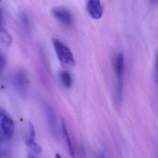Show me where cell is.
<instances>
[{
  "label": "cell",
  "instance_id": "cell-13",
  "mask_svg": "<svg viewBox=\"0 0 158 158\" xmlns=\"http://www.w3.org/2000/svg\"><path fill=\"white\" fill-rule=\"evenodd\" d=\"M5 64H6V60H5V57L1 53L0 55V68H1V73L5 66Z\"/></svg>",
  "mask_w": 158,
  "mask_h": 158
},
{
  "label": "cell",
  "instance_id": "cell-11",
  "mask_svg": "<svg viewBox=\"0 0 158 158\" xmlns=\"http://www.w3.org/2000/svg\"><path fill=\"white\" fill-rule=\"evenodd\" d=\"M0 38L2 43H3L6 46H9L10 45L12 42V37L10 34L4 29L1 27V34H0Z\"/></svg>",
  "mask_w": 158,
  "mask_h": 158
},
{
  "label": "cell",
  "instance_id": "cell-4",
  "mask_svg": "<svg viewBox=\"0 0 158 158\" xmlns=\"http://www.w3.org/2000/svg\"><path fill=\"white\" fill-rule=\"evenodd\" d=\"M52 14L60 22L66 26L73 25V15L70 11L65 7L57 6L52 10Z\"/></svg>",
  "mask_w": 158,
  "mask_h": 158
},
{
  "label": "cell",
  "instance_id": "cell-14",
  "mask_svg": "<svg viewBox=\"0 0 158 158\" xmlns=\"http://www.w3.org/2000/svg\"><path fill=\"white\" fill-rule=\"evenodd\" d=\"M155 68H156V78L158 83V52L155 58Z\"/></svg>",
  "mask_w": 158,
  "mask_h": 158
},
{
  "label": "cell",
  "instance_id": "cell-15",
  "mask_svg": "<svg viewBox=\"0 0 158 158\" xmlns=\"http://www.w3.org/2000/svg\"><path fill=\"white\" fill-rule=\"evenodd\" d=\"M55 158H62L60 154H59V153H56V155H55Z\"/></svg>",
  "mask_w": 158,
  "mask_h": 158
},
{
  "label": "cell",
  "instance_id": "cell-9",
  "mask_svg": "<svg viewBox=\"0 0 158 158\" xmlns=\"http://www.w3.org/2000/svg\"><path fill=\"white\" fill-rule=\"evenodd\" d=\"M59 78L62 85L67 89H69L73 85V81L70 73L65 70L60 71L59 74Z\"/></svg>",
  "mask_w": 158,
  "mask_h": 158
},
{
  "label": "cell",
  "instance_id": "cell-17",
  "mask_svg": "<svg viewBox=\"0 0 158 158\" xmlns=\"http://www.w3.org/2000/svg\"><path fill=\"white\" fill-rule=\"evenodd\" d=\"M28 158H35V157H34V156H33V155H30L29 156V157H28Z\"/></svg>",
  "mask_w": 158,
  "mask_h": 158
},
{
  "label": "cell",
  "instance_id": "cell-5",
  "mask_svg": "<svg viewBox=\"0 0 158 158\" xmlns=\"http://www.w3.org/2000/svg\"><path fill=\"white\" fill-rule=\"evenodd\" d=\"M114 70L117 78V87L123 88V76L124 72V61L123 54L119 53L114 58L113 62Z\"/></svg>",
  "mask_w": 158,
  "mask_h": 158
},
{
  "label": "cell",
  "instance_id": "cell-10",
  "mask_svg": "<svg viewBox=\"0 0 158 158\" xmlns=\"http://www.w3.org/2000/svg\"><path fill=\"white\" fill-rule=\"evenodd\" d=\"M47 114L50 125L52 128V130L56 133L57 132V123L55 113L52 108L48 107L47 109Z\"/></svg>",
  "mask_w": 158,
  "mask_h": 158
},
{
  "label": "cell",
  "instance_id": "cell-3",
  "mask_svg": "<svg viewBox=\"0 0 158 158\" xmlns=\"http://www.w3.org/2000/svg\"><path fill=\"white\" fill-rule=\"evenodd\" d=\"M52 42L58 59L61 64L66 67L74 66L75 60L69 48L58 39H53Z\"/></svg>",
  "mask_w": 158,
  "mask_h": 158
},
{
  "label": "cell",
  "instance_id": "cell-8",
  "mask_svg": "<svg viewBox=\"0 0 158 158\" xmlns=\"http://www.w3.org/2000/svg\"><path fill=\"white\" fill-rule=\"evenodd\" d=\"M62 129L63 133L65 139V142L68 148V152L71 157L72 158H75V151L74 149L73 146L70 138V135L66 126V123L63 119H62Z\"/></svg>",
  "mask_w": 158,
  "mask_h": 158
},
{
  "label": "cell",
  "instance_id": "cell-12",
  "mask_svg": "<svg viewBox=\"0 0 158 158\" xmlns=\"http://www.w3.org/2000/svg\"><path fill=\"white\" fill-rule=\"evenodd\" d=\"M20 19L21 22L23 26L24 27L27 31H29L30 29V22H29V18L27 15L24 12H22L20 14Z\"/></svg>",
  "mask_w": 158,
  "mask_h": 158
},
{
  "label": "cell",
  "instance_id": "cell-6",
  "mask_svg": "<svg viewBox=\"0 0 158 158\" xmlns=\"http://www.w3.org/2000/svg\"><path fill=\"white\" fill-rule=\"evenodd\" d=\"M86 7L89 14L94 19H98L102 16L103 8L99 1H88L87 3Z\"/></svg>",
  "mask_w": 158,
  "mask_h": 158
},
{
  "label": "cell",
  "instance_id": "cell-7",
  "mask_svg": "<svg viewBox=\"0 0 158 158\" xmlns=\"http://www.w3.org/2000/svg\"><path fill=\"white\" fill-rule=\"evenodd\" d=\"M29 137L26 140V144L30 147L33 151L36 154H40L41 152L42 149L41 147L35 141V131L33 124L29 123Z\"/></svg>",
  "mask_w": 158,
  "mask_h": 158
},
{
  "label": "cell",
  "instance_id": "cell-2",
  "mask_svg": "<svg viewBox=\"0 0 158 158\" xmlns=\"http://www.w3.org/2000/svg\"><path fill=\"white\" fill-rule=\"evenodd\" d=\"M15 124L12 117L4 109H0V136L1 141H10L13 136Z\"/></svg>",
  "mask_w": 158,
  "mask_h": 158
},
{
  "label": "cell",
  "instance_id": "cell-16",
  "mask_svg": "<svg viewBox=\"0 0 158 158\" xmlns=\"http://www.w3.org/2000/svg\"><path fill=\"white\" fill-rule=\"evenodd\" d=\"M99 158H105V156H104V155H103V154H101L100 155Z\"/></svg>",
  "mask_w": 158,
  "mask_h": 158
},
{
  "label": "cell",
  "instance_id": "cell-1",
  "mask_svg": "<svg viewBox=\"0 0 158 158\" xmlns=\"http://www.w3.org/2000/svg\"><path fill=\"white\" fill-rule=\"evenodd\" d=\"M11 82L14 88L19 95L25 97L28 91L29 79L25 69L18 68L11 74Z\"/></svg>",
  "mask_w": 158,
  "mask_h": 158
}]
</instances>
